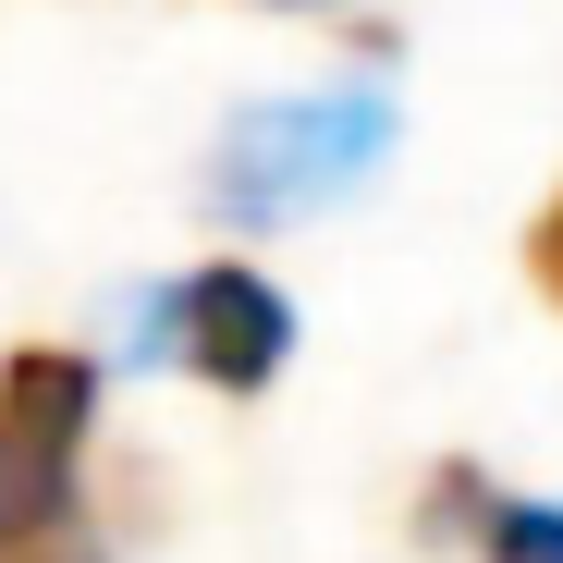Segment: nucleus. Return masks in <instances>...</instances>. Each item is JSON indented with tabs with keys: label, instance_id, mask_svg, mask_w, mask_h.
<instances>
[{
	"label": "nucleus",
	"instance_id": "1",
	"mask_svg": "<svg viewBox=\"0 0 563 563\" xmlns=\"http://www.w3.org/2000/svg\"><path fill=\"white\" fill-rule=\"evenodd\" d=\"M99 441V355L13 343L0 355V563H111V527L86 503Z\"/></svg>",
	"mask_w": 563,
	"mask_h": 563
},
{
	"label": "nucleus",
	"instance_id": "2",
	"mask_svg": "<svg viewBox=\"0 0 563 563\" xmlns=\"http://www.w3.org/2000/svg\"><path fill=\"white\" fill-rule=\"evenodd\" d=\"M393 147V99L380 86H331V99H257L221 159H209V197L233 221H282V209H319L343 184H367Z\"/></svg>",
	"mask_w": 563,
	"mask_h": 563
},
{
	"label": "nucleus",
	"instance_id": "3",
	"mask_svg": "<svg viewBox=\"0 0 563 563\" xmlns=\"http://www.w3.org/2000/svg\"><path fill=\"white\" fill-rule=\"evenodd\" d=\"M135 355H147V367H184V380L221 393V405H245V393H269L282 367H295V307H282L269 269L197 257L184 282L147 295V343H135Z\"/></svg>",
	"mask_w": 563,
	"mask_h": 563
},
{
	"label": "nucleus",
	"instance_id": "4",
	"mask_svg": "<svg viewBox=\"0 0 563 563\" xmlns=\"http://www.w3.org/2000/svg\"><path fill=\"white\" fill-rule=\"evenodd\" d=\"M417 539L465 551V563H563V503L539 490H503L490 465H429V490H417Z\"/></svg>",
	"mask_w": 563,
	"mask_h": 563
},
{
	"label": "nucleus",
	"instance_id": "5",
	"mask_svg": "<svg viewBox=\"0 0 563 563\" xmlns=\"http://www.w3.org/2000/svg\"><path fill=\"white\" fill-rule=\"evenodd\" d=\"M527 282H539V307L563 319V184L539 197V221H527Z\"/></svg>",
	"mask_w": 563,
	"mask_h": 563
}]
</instances>
